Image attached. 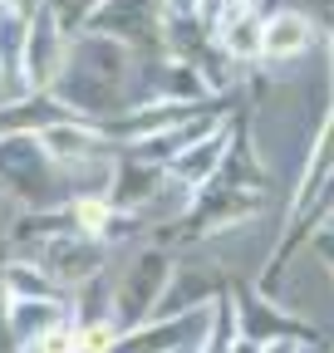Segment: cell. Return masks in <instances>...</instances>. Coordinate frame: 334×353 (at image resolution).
<instances>
[{"mask_svg": "<svg viewBox=\"0 0 334 353\" xmlns=\"http://www.w3.org/2000/svg\"><path fill=\"white\" fill-rule=\"evenodd\" d=\"M39 348H45V353H79V334L74 329H50Z\"/></svg>", "mask_w": 334, "mask_h": 353, "instance_id": "obj_5", "label": "cell"}, {"mask_svg": "<svg viewBox=\"0 0 334 353\" xmlns=\"http://www.w3.org/2000/svg\"><path fill=\"white\" fill-rule=\"evenodd\" d=\"M222 44H226L236 59H250V54L261 50V25L250 20V10L236 15V20H222Z\"/></svg>", "mask_w": 334, "mask_h": 353, "instance_id": "obj_2", "label": "cell"}, {"mask_svg": "<svg viewBox=\"0 0 334 353\" xmlns=\"http://www.w3.org/2000/svg\"><path fill=\"white\" fill-rule=\"evenodd\" d=\"M275 353H290V343H280V348H275Z\"/></svg>", "mask_w": 334, "mask_h": 353, "instance_id": "obj_8", "label": "cell"}, {"mask_svg": "<svg viewBox=\"0 0 334 353\" xmlns=\"http://www.w3.org/2000/svg\"><path fill=\"white\" fill-rule=\"evenodd\" d=\"M74 216H79L84 231H104V226H108V206H104V201H79Z\"/></svg>", "mask_w": 334, "mask_h": 353, "instance_id": "obj_3", "label": "cell"}, {"mask_svg": "<svg viewBox=\"0 0 334 353\" xmlns=\"http://www.w3.org/2000/svg\"><path fill=\"white\" fill-rule=\"evenodd\" d=\"M108 348H113V329L108 324H94V329L79 334V353H108Z\"/></svg>", "mask_w": 334, "mask_h": 353, "instance_id": "obj_4", "label": "cell"}, {"mask_svg": "<svg viewBox=\"0 0 334 353\" xmlns=\"http://www.w3.org/2000/svg\"><path fill=\"white\" fill-rule=\"evenodd\" d=\"M305 44H310V20L305 15L280 10L261 25V54H271V59H290V54H300Z\"/></svg>", "mask_w": 334, "mask_h": 353, "instance_id": "obj_1", "label": "cell"}, {"mask_svg": "<svg viewBox=\"0 0 334 353\" xmlns=\"http://www.w3.org/2000/svg\"><path fill=\"white\" fill-rule=\"evenodd\" d=\"M167 6H173V15H197L206 0H167Z\"/></svg>", "mask_w": 334, "mask_h": 353, "instance_id": "obj_7", "label": "cell"}, {"mask_svg": "<svg viewBox=\"0 0 334 353\" xmlns=\"http://www.w3.org/2000/svg\"><path fill=\"white\" fill-rule=\"evenodd\" d=\"M217 6H222V20H236V15L250 10V0H217Z\"/></svg>", "mask_w": 334, "mask_h": 353, "instance_id": "obj_6", "label": "cell"}]
</instances>
